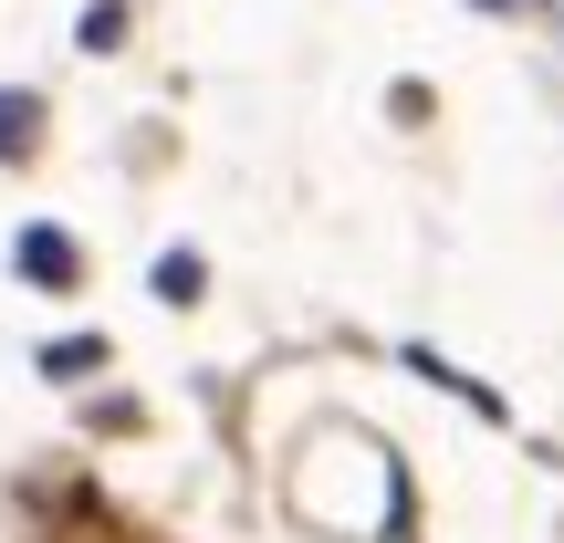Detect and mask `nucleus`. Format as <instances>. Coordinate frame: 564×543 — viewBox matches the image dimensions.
I'll return each instance as SVG.
<instances>
[{
    "mask_svg": "<svg viewBox=\"0 0 564 543\" xmlns=\"http://www.w3.org/2000/svg\"><path fill=\"white\" fill-rule=\"evenodd\" d=\"M126 42V0H95V11H84V53H116Z\"/></svg>",
    "mask_w": 564,
    "mask_h": 543,
    "instance_id": "4",
    "label": "nucleus"
},
{
    "mask_svg": "<svg viewBox=\"0 0 564 543\" xmlns=\"http://www.w3.org/2000/svg\"><path fill=\"white\" fill-rule=\"evenodd\" d=\"M147 282H158L167 303H199V282H209V262H199V251H167V262L147 272Z\"/></svg>",
    "mask_w": 564,
    "mask_h": 543,
    "instance_id": "3",
    "label": "nucleus"
},
{
    "mask_svg": "<svg viewBox=\"0 0 564 543\" xmlns=\"http://www.w3.org/2000/svg\"><path fill=\"white\" fill-rule=\"evenodd\" d=\"M11 272H21V282H42V293H74V282H84V251H74V230L32 220V230L11 241Z\"/></svg>",
    "mask_w": 564,
    "mask_h": 543,
    "instance_id": "1",
    "label": "nucleus"
},
{
    "mask_svg": "<svg viewBox=\"0 0 564 543\" xmlns=\"http://www.w3.org/2000/svg\"><path fill=\"white\" fill-rule=\"evenodd\" d=\"M84 366H105V345H95V335H74V345H42V377H84Z\"/></svg>",
    "mask_w": 564,
    "mask_h": 543,
    "instance_id": "5",
    "label": "nucleus"
},
{
    "mask_svg": "<svg viewBox=\"0 0 564 543\" xmlns=\"http://www.w3.org/2000/svg\"><path fill=\"white\" fill-rule=\"evenodd\" d=\"M32 126H42V95L0 84V167H11V158H32Z\"/></svg>",
    "mask_w": 564,
    "mask_h": 543,
    "instance_id": "2",
    "label": "nucleus"
}]
</instances>
